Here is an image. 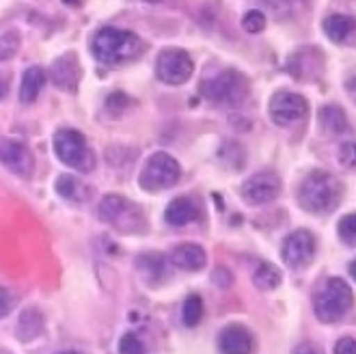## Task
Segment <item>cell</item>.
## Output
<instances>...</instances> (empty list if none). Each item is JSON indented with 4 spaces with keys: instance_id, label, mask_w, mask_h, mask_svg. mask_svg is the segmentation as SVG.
<instances>
[{
    "instance_id": "21",
    "label": "cell",
    "mask_w": 356,
    "mask_h": 354,
    "mask_svg": "<svg viewBox=\"0 0 356 354\" xmlns=\"http://www.w3.org/2000/svg\"><path fill=\"white\" fill-rule=\"evenodd\" d=\"M136 268L145 283L158 285L164 279V257L160 253H143L136 262Z\"/></svg>"
},
{
    "instance_id": "2",
    "label": "cell",
    "mask_w": 356,
    "mask_h": 354,
    "mask_svg": "<svg viewBox=\"0 0 356 354\" xmlns=\"http://www.w3.org/2000/svg\"><path fill=\"white\" fill-rule=\"evenodd\" d=\"M140 48H143V44L134 33L121 31L115 26L99 29L91 39L93 56L99 61V63H106V65H115V63H121V61L138 56Z\"/></svg>"
},
{
    "instance_id": "5",
    "label": "cell",
    "mask_w": 356,
    "mask_h": 354,
    "mask_svg": "<svg viewBox=\"0 0 356 354\" xmlns=\"http://www.w3.org/2000/svg\"><path fill=\"white\" fill-rule=\"evenodd\" d=\"M201 93L205 99L220 106H236L248 95V78L238 70H225L201 82Z\"/></svg>"
},
{
    "instance_id": "15",
    "label": "cell",
    "mask_w": 356,
    "mask_h": 354,
    "mask_svg": "<svg viewBox=\"0 0 356 354\" xmlns=\"http://www.w3.org/2000/svg\"><path fill=\"white\" fill-rule=\"evenodd\" d=\"M220 354H253V335L242 324H229L218 335Z\"/></svg>"
},
{
    "instance_id": "27",
    "label": "cell",
    "mask_w": 356,
    "mask_h": 354,
    "mask_svg": "<svg viewBox=\"0 0 356 354\" xmlns=\"http://www.w3.org/2000/svg\"><path fill=\"white\" fill-rule=\"evenodd\" d=\"M242 29L250 35H255V33H261L266 29V15L257 9L253 11H246L244 17H242Z\"/></svg>"
},
{
    "instance_id": "9",
    "label": "cell",
    "mask_w": 356,
    "mask_h": 354,
    "mask_svg": "<svg viewBox=\"0 0 356 354\" xmlns=\"http://www.w3.org/2000/svg\"><path fill=\"white\" fill-rule=\"evenodd\" d=\"M307 111H309L307 99L302 95H298V93H291V91L275 93V95L270 97V104H268L270 119L275 121L277 126H281V128L291 126V123L305 119Z\"/></svg>"
},
{
    "instance_id": "31",
    "label": "cell",
    "mask_w": 356,
    "mask_h": 354,
    "mask_svg": "<svg viewBox=\"0 0 356 354\" xmlns=\"http://www.w3.org/2000/svg\"><path fill=\"white\" fill-rule=\"evenodd\" d=\"M334 354H356V339L341 337L337 344H334Z\"/></svg>"
},
{
    "instance_id": "20",
    "label": "cell",
    "mask_w": 356,
    "mask_h": 354,
    "mask_svg": "<svg viewBox=\"0 0 356 354\" xmlns=\"http://www.w3.org/2000/svg\"><path fill=\"white\" fill-rule=\"evenodd\" d=\"M46 82V72L33 65L24 72L22 76V85H19V102L22 104H33L39 93H41V87H44Z\"/></svg>"
},
{
    "instance_id": "7",
    "label": "cell",
    "mask_w": 356,
    "mask_h": 354,
    "mask_svg": "<svg viewBox=\"0 0 356 354\" xmlns=\"http://www.w3.org/2000/svg\"><path fill=\"white\" fill-rule=\"evenodd\" d=\"M179 175H181V169L177 160L171 154L158 152L145 162L138 184H140V188L147 193H160L175 186L179 182Z\"/></svg>"
},
{
    "instance_id": "3",
    "label": "cell",
    "mask_w": 356,
    "mask_h": 354,
    "mask_svg": "<svg viewBox=\"0 0 356 354\" xmlns=\"http://www.w3.org/2000/svg\"><path fill=\"white\" fill-rule=\"evenodd\" d=\"M352 305H354L352 289L339 277L326 279L316 289V294H313V314L324 324H334L343 320L350 314Z\"/></svg>"
},
{
    "instance_id": "30",
    "label": "cell",
    "mask_w": 356,
    "mask_h": 354,
    "mask_svg": "<svg viewBox=\"0 0 356 354\" xmlns=\"http://www.w3.org/2000/svg\"><path fill=\"white\" fill-rule=\"evenodd\" d=\"M132 104V99L125 95V93H121V91H117V93H113V95H108V99H106V108L111 111V113H121V111H125Z\"/></svg>"
},
{
    "instance_id": "4",
    "label": "cell",
    "mask_w": 356,
    "mask_h": 354,
    "mask_svg": "<svg viewBox=\"0 0 356 354\" xmlns=\"http://www.w3.org/2000/svg\"><path fill=\"white\" fill-rule=\"evenodd\" d=\"M99 218L119 234H143L147 229L143 210L121 195H106L99 201Z\"/></svg>"
},
{
    "instance_id": "1",
    "label": "cell",
    "mask_w": 356,
    "mask_h": 354,
    "mask_svg": "<svg viewBox=\"0 0 356 354\" xmlns=\"http://www.w3.org/2000/svg\"><path fill=\"white\" fill-rule=\"evenodd\" d=\"M341 195L343 188L337 177L326 171H313L300 184L298 203L309 214L322 216V214H330L339 205Z\"/></svg>"
},
{
    "instance_id": "29",
    "label": "cell",
    "mask_w": 356,
    "mask_h": 354,
    "mask_svg": "<svg viewBox=\"0 0 356 354\" xmlns=\"http://www.w3.org/2000/svg\"><path fill=\"white\" fill-rule=\"evenodd\" d=\"M119 352L121 354H143L145 352V346L134 335V332H128V335H123L121 341H119Z\"/></svg>"
},
{
    "instance_id": "11",
    "label": "cell",
    "mask_w": 356,
    "mask_h": 354,
    "mask_svg": "<svg viewBox=\"0 0 356 354\" xmlns=\"http://www.w3.org/2000/svg\"><path fill=\"white\" fill-rule=\"evenodd\" d=\"M313 255H316V238L307 229L291 232L281 246V257L291 268L309 266L313 262Z\"/></svg>"
},
{
    "instance_id": "10",
    "label": "cell",
    "mask_w": 356,
    "mask_h": 354,
    "mask_svg": "<svg viewBox=\"0 0 356 354\" xmlns=\"http://www.w3.org/2000/svg\"><path fill=\"white\" fill-rule=\"evenodd\" d=\"M281 193V179L277 173L261 171L250 175L242 184V199L248 205H266L270 201H275Z\"/></svg>"
},
{
    "instance_id": "38",
    "label": "cell",
    "mask_w": 356,
    "mask_h": 354,
    "mask_svg": "<svg viewBox=\"0 0 356 354\" xmlns=\"http://www.w3.org/2000/svg\"><path fill=\"white\" fill-rule=\"evenodd\" d=\"M145 3H154L156 5V3H160V0H145Z\"/></svg>"
},
{
    "instance_id": "17",
    "label": "cell",
    "mask_w": 356,
    "mask_h": 354,
    "mask_svg": "<svg viewBox=\"0 0 356 354\" xmlns=\"http://www.w3.org/2000/svg\"><path fill=\"white\" fill-rule=\"evenodd\" d=\"M199 216V210H197V205L188 199V197H177L169 203V207H166V212H164V218L169 225L173 227H184L188 223H193L197 220Z\"/></svg>"
},
{
    "instance_id": "18",
    "label": "cell",
    "mask_w": 356,
    "mask_h": 354,
    "mask_svg": "<svg viewBox=\"0 0 356 354\" xmlns=\"http://www.w3.org/2000/svg\"><path fill=\"white\" fill-rule=\"evenodd\" d=\"M44 332V316L37 309H26L22 311V316L17 320L15 335L19 341H33Z\"/></svg>"
},
{
    "instance_id": "16",
    "label": "cell",
    "mask_w": 356,
    "mask_h": 354,
    "mask_svg": "<svg viewBox=\"0 0 356 354\" xmlns=\"http://www.w3.org/2000/svg\"><path fill=\"white\" fill-rule=\"evenodd\" d=\"M171 264L179 270H186V273H197L205 266V251L199 244L184 242L171 251Z\"/></svg>"
},
{
    "instance_id": "13",
    "label": "cell",
    "mask_w": 356,
    "mask_h": 354,
    "mask_svg": "<svg viewBox=\"0 0 356 354\" xmlns=\"http://www.w3.org/2000/svg\"><path fill=\"white\" fill-rule=\"evenodd\" d=\"M50 80L54 82V87L60 91L74 93L78 89L80 82V63L74 52H65L63 56H58L52 67H50Z\"/></svg>"
},
{
    "instance_id": "33",
    "label": "cell",
    "mask_w": 356,
    "mask_h": 354,
    "mask_svg": "<svg viewBox=\"0 0 356 354\" xmlns=\"http://www.w3.org/2000/svg\"><path fill=\"white\" fill-rule=\"evenodd\" d=\"M0 296H3V318H7V316H9V311L13 309L15 298L11 296L9 287H3V291H0Z\"/></svg>"
},
{
    "instance_id": "25",
    "label": "cell",
    "mask_w": 356,
    "mask_h": 354,
    "mask_svg": "<svg viewBox=\"0 0 356 354\" xmlns=\"http://www.w3.org/2000/svg\"><path fill=\"white\" fill-rule=\"evenodd\" d=\"M181 318L186 326H197L203 318V300L197 294H191L184 300V309H181Z\"/></svg>"
},
{
    "instance_id": "12",
    "label": "cell",
    "mask_w": 356,
    "mask_h": 354,
    "mask_svg": "<svg viewBox=\"0 0 356 354\" xmlns=\"http://www.w3.org/2000/svg\"><path fill=\"white\" fill-rule=\"evenodd\" d=\"M0 156H3V164L17 177L33 175L35 158L24 143L13 140V138H3V143H0Z\"/></svg>"
},
{
    "instance_id": "37",
    "label": "cell",
    "mask_w": 356,
    "mask_h": 354,
    "mask_svg": "<svg viewBox=\"0 0 356 354\" xmlns=\"http://www.w3.org/2000/svg\"><path fill=\"white\" fill-rule=\"evenodd\" d=\"M58 354H80V352H74V350H67V352H58Z\"/></svg>"
},
{
    "instance_id": "19",
    "label": "cell",
    "mask_w": 356,
    "mask_h": 354,
    "mask_svg": "<svg viewBox=\"0 0 356 354\" xmlns=\"http://www.w3.org/2000/svg\"><path fill=\"white\" fill-rule=\"evenodd\" d=\"M354 31H356V19L352 15L334 13V15H328L324 19V33L328 35L330 41H334V44L346 41Z\"/></svg>"
},
{
    "instance_id": "36",
    "label": "cell",
    "mask_w": 356,
    "mask_h": 354,
    "mask_svg": "<svg viewBox=\"0 0 356 354\" xmlns=\"http://www.w3.org/2000/svg\"><path fill=\"white\" fill-rule=\"evenodd\" d=\"M348 270H350V275H352V279L356 281V259H354V262H350V268H348Z\"/></svg>"
},
{
    "instance_id": "26",
    "label": "cell",
    "mask_w": 356,
    "mask_h": 354,
    "mask_svg": "<svg viewBox=\"0 0 356 354\" xmlns=\"http://www.w3.org/2000/svg\"><path fill=\"white\" fill-rule=\"evenodd\" d=\"M337 234H339V238H341V242H343V244H348V246H356V212L346 214V216L339 220Z\"/></svg>"
},
{
    "instance_id": "28",
    "label": "cell",
    "mask_w": 356,
    "mask_h": 354,
    "mask_svg": "<svg viewBox=\"0 0 356 354\" xmlns=\"http://www.w3.org/2000/svg\"><path fill=\"white\" fill-rule=\"evenodd\" d=\"M339 164L343 169L356 171V143H343L339 147Z\"/></svg>"
},
{
    "instance_id": "23",
    "label": "cell",
    "mask_w": 356,
    "mask_h": 354,
    "mask_svg": "<svg viewBox=\"0 0 356 354\" xmlns=\"http://www.w3.org/2000/svg\"><path fill=\"white\" fill-rule=\"evenodd\" d=\"M283 277H281V270L275 264H259L257 270L253 273V283L257 285V289L261 291H272L281 285Z\"/></svg>"
},
{
    "instance_id": "6",
    "label": "cell",
    "mask_w": 356,
    "mask_h": 354,
    "mask_svg": "<svg viewBox=\"0 0 356 354\" xmlns=\"http://www.w3.org/2000/svg\"><path fill=\"white\" fill-rule=\"evenodd\" d=\"M54 152L63 164L78 173H91L95 169V156L78 130L63 128L54 134Z\"/></svg>"
},
{
    "instance_id": "39",
    "label": "cell",
    "mask_w": 356,
    "mask_h": 354,
    "mask_svg": "<svg viewBox=\"0 0 356 354\" xmlns=\"http://www.w3.org/2000/svg\"><path fill=\"white\" fill-rule=\"evenodd\" d=\"M3 354H9V352H7V350H3Z\"/></svg>"
},
{
    "instance_id": "34",
    "label": "cell",
    "mask_w": 356,
    "mask_h": 354,
    "mask_svg": "<svg viewBox=\"0 0 356 354\" xmlns=\"http://www.w3.org/2000/svg\"><path fill=\"white\" fill-rule=\"evenodd\" d=\"M294 354H322V350L320 348H316L313 344H302V346H298L296 348V352Z\"/></svg>"
},
{
    "instance_id": "32",
    "label": "cell",
    "mask_w": 356,
    "mask_h": 354,
    "mask_svg": "<svg viewBox=\"0 0 356 354\" xmlns=\"http://www.w3.org/2000/svg\"><path fill=\"white\" fill-rule=\"evenodd\" d=\"M212 281L218 287H229V285H232V273H229L227 268H216L214 275H212Z\"/></svg>"
},
{
    "instance_id": "8",
    "label": "cell",
    "mask_w": 356,
    "mask_h": 354,
    "mask_svg": "<svg viewBox=\"0 0 356 354\" xmlns=\"http://www.w3.org/2000/svg\"><path fill=\"white\" fill-rule=\"evenodd\" d=\"M195 63L191 54L179 48H166L156 58V74L166 85H184V82L193 76Z\"/></svg>"
},
{
    "instance_id": "35",
    "label": "cell",
    "mask_w": 356,
    "mask_h": 354,
    "mask_svg": "<svg viewBox=\"0 0 356 354\" xmlns=\"http://www.w3.org/2000/svg\"><path fill=\"white\" fill-rule=\"evenodd\" d=\"M346 89H348V95L356 102V76H352V78H348V82H346Z\"/></svg>"
},
{
    "instance_id": "22",
    "label": "cell",
    "mask_w": 356,
    "mask_h": 354,
    "mask_svg": "<svg viewBox=\"0 0 356 354\" xmlns=\"http://www.w3.org/2000/svg\"><path fill=\"white\" fill-rule=\"evenodd\" d=\"M56 193L63 197V199H67V201H74V203H82V201H87L91 191H89V186L87 184H82L78 177L74 175H60L56 179Z\"/></svg>"
},
{
    "instance_id": "24",
    "label": "cell",
    "mask_w": 356,
    "mask_h": 354,
    "mask_svg": "<svg viewBox=\"0 0 356 354\" xmlns=\"http://www.w3.org/2000/svg\"><path fill=\"white\" fill-rule=\"evenodd\" d=\"M320 121L330 134H343L350 128L348 126V117L339 106H324L320 111Z\"/></svg>"
},
{
    "instance_id": "14",
    "label": "cell",
    "mask_w": 356,
    "mask_h": 354,
    "mask_svg": "<svg viewBox=\"0 0 356 354\" xmlns=\"http://www.w3.org/2000/svg\"><path fill=\"white\" fill-rule=\"evenodd\" d=\"M322 70V54L316 48H300L287 61V72L296 80H313Z\"/></svg>"
}]
</instances>
